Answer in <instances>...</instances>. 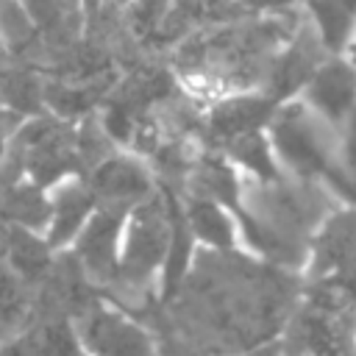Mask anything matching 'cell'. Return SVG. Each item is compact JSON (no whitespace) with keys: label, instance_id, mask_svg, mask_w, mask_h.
I'll return each instance as SVG.
<instances>
[{"label":"cell","instance_id":"cell-1","mask_svg":"<svg viewBox=\"0 0 356 356\" xmlns=\"http://www.w3.org/2000/svg\"><path fill=\"white\" fill-rule=\"evenodd\" d=\"M267 136L281 170L292 172V178H328L339 161V128L325 122L303 100L278 103Z\"/></svg>","mask_w":356,"mask_h":356},{"label":"cell","instance_id":"cell-2","mask_svg":"<svg viewBox=\"0 0 356 356\" xmlns=\"http://www.w3.org/2000/svg\"><path fill=\"white\" fill-rule=\"evenodd\" d=\"M170 245V206L161 189H156L142 203L131 206L122 231L120 270L117 281L128 289H142L159 281L164 256Z\"/></svg>","mask_w":356,"mask_h":356},{"label":"cell","instance_id":"cell-3","mask_svg":"<svg viewBox=\"0 0 356 356\" xmlns=\"http://www.w3.org/2000/svg\"><path fill=\"white\" fill-rule=\"evenodd\" d=\"M312 275L339 300L356 303V206L334 209L309 245Z\"/></svg>","mask_w":356,"mask_h":356},{"label":"cell","instance_id":"cell-4","mask_svg":"<svg viewBox=\"0 0 356 356\" xmlns=\"http://www.w3.org/2000/svg\"><path fill=\"white\" fill-rule=\"evenodd\" d=\"M75 328L92 356H164L156 337L136 317L103 298L75 320Z\"/></svg>","mask_w":356,"mask_h":356},{"label":"cell","instance_id":"cell-5","mask_svg":"<svg viewBox=\"0 0 356 356\" xmlns=\"http://www.w3.org/2000/svg\"><path fill=\"white\" fill-rule=\"evenodd\" d=\"M131 209L100 203L89 222L81 228L75 242L67 248L95 286H114L120 270V248L125 217Z\"/></svg>","mask_w":356,"mask_h":356},{"label":"cell","instance_id":"cell-6","mask_svg":"<svg viewBox=\"0 0 356 356\" xmlns=\"http://www.w3.org/2000/svg\"><path fill=\"white\" fill-rule=\"evenodd\" d=\"M325 53L328 50L317 39L312 22L295 28V33L286 39V44L267 64V72L261 78V86H264L261 92H267L275 103L292 100L298 92L306 89V83L312 81L314 70L328 58Z\"/></svg>","mask_w":356,"mask_h":356},{"label":"cell","instance_id":"cell-7","mask_svg":"<svg viewBox=\"0 0 356 356\" xmlns=\"http://www.w3.org/2000/svg\"><path fill=\"white\" fill-rule=\"evenodd\" d=\"M83 178L95 192L97 203L125 206V209L142 203L159 189L145 161L136 159L134 153H120V150H114L111 156L97 161L92 170H86Z\"/></svg>","mask_w":356,"mask_h":356},{"label":"cell","instance_id":"cell-8","mask_svg":"<svg viewBox=\"0 0 356 356\" xmlns=\"http://www.w3.org/2000/svg\"><path fill=\"white\" fill-rule=\"evenodd\" d=\"M303 103L334 128H342L356 106V64L348 56H328L306 83Z\"/></svg>","mask_w":356,"mask_h":356},{"label":"cell","instance_id":"cell-9","mask_svg":"<svg viewBox=\"0 0 356 356\" xmlns=\"http://www.w3.org/2000/svg\"><path fill=\"white\" fill-rule=\"evenodd\" d=\"M97 206L100 203L83 175H72L56 184L50 189V222L44 228V239L50 242V248L67 250Z\"/></svg>","mask_w":356,"mask_h":356},{"label":"cell","instance_id":"cell-10","mask_svg":"<svg viewBox=\"0 0 356 356\" xmlns=\"http://www.w3.org/2000/svg\"><path fill=\"white\" fill-rule=\"evenodd\" d=\"M278 103L267 95V92H236L228 95L222 100H217L206 117V131L220 142H231L242 134H253V131H267L273 114H275Z\"/></svg>","mask_w":356,"mask_h":356},{"label":"cell","instance_id":"cell-11","mask_svg":"<svg viewBox=\"0 0 356 356\" xmlns=\"http://www.w3.org/2000/svg\"><path fill=\"white\" fill-rule=\"evenodd\" d=\"M164 197H167V206H170V245H167V256H164V264H161V273H159V300L161 303H172L178 298V292L184 289L186 278H189V270H192V256H195V236H192V228L186 222V214H184V203L170 192V189H161Z\"/></svg>","mask_w":356,"mask_h":356},{"label":"cell","instance_id":"cell-12","mask_svg":"<svg viewBox=\"0 0 356 356\" xmlns=\"http://www.w3.org/2000/svg\"><path fill=\"white\" fill-rule=\"evenodd\" d=\"M181 203H184V214H186V222H189L197 245H206L220 253H228L236 248L239 222L231 209H225L222 203H217L206 195H197V192H192Z\"/></svg>","mask_w":356,"mask_h":356},{"label":"cell","instance_id":"cell-13","mask_svg":"<svg viewBox=\"0 0 356 356\" xmlns=\"http://www.w3.org/2000/svg\"><path fill=\"white\" fill-rule=\"evenodd\" d=\"M56 256H58V250L50 248V242L44 239V234L6 222V250H3V261H6L17 275H22L31 286H36V284L50 273Z\"/></svg>","mask_w":356,"mask_h":356},{"label":"cell","instance_id":"cell-14","mask_svg":"<svg viewBox=\"0 0 356 356\" xmlns=\"http://www.w3.org/2000/svg\"><path fill=\"white\" fill-rule=\"evenodd\" d=\"M33 320V286L0 259V348L17 339Z\"/></svg>","mask_w":356,"mask_h":356},{"label":"cell","instance_id":"cell-15","mask_svg":"<svg viewBox=\"0 0 356 356\" xmlns=\"http://www.w3.org/2000/svg\"><path fill=\"white\" fill-rule=\"evenodd\" d=\"M225 150V159L245 170L250 175V181H259V184H270V181H278L284 178V170L275 159V150L270 145V136L267 131H253V134H242L231 142L222 145Z\"/></svg>","mask_w":356,"mask_h":356},{"label":"cell","instance_id":"cell-16","mask_svg":"<svg viewBox=\"0 0 356 356\" xmlns=\"http://www.w3.org/2000/svg\"><path fill=\"white\" fill-rule=\"evenodd\" d=\"M312 28L323 47L334 56L348 50L356 33V3L353 0H314L309 3Z\"/></svg>","mask_w":356,"mask_h":356},{"label":"cell","instance_id":"cell-17","mask_svg":"<svg viewBox=\"0 0 356 356\" xmlns=\"http://www.w3.org/2000/svg\"><path fill=\"white\" fill-rule=\"evenodd\" d=\"M325 181L334 189V195L356 206V106L339 128V161Z\"/></svg>","mask_w":356,"mask_h":356},{"label":"cell","instance_id":"cell-18","mask_svg":"<svg viewBox=\"0 0 356 356\" xmlns=\"http://www.w3.org/2000/svg\"><path fill=\"white\" fill-rule=\"evenodd\" d=\"M239 11L248 14H284L286 8H292L295 0H234Z\"/></svg>","mask_w":356,"mask_h":356},{"label":"cell","instance_id":"cell-19","mask_svg":"<svg viewBox=\"0 0 356 356\" xmlns=\"http://www.w3.org/2000/svg\"><path fill=\"white\" fill-rule=\"evenodd\" d=\"M245 356H286V350H284L281 342H270V339H267V342H261V345L245 350Z\"/></svg>","mask_w":356,"mask_h":356},{"label":"cell","instance_id":"cell-20","mask_svg":"<svg viewBox=\"0 0 356 356\" xmlns=\"http://www.w3.org/2000/svg\"><path fill=\"white\" fill-rule=\"evenodd\" d=\"M217 356H245V350L242 353H217Z\"/></svg>","mask_w":356,"mask_h":356},{"label":"cell","instance_id":"cell-21","mask_svg":"<svg viewBox=\"0 0 356 356\" xmlns=\"http://www.w3.org/2000/svg\"><path fill=\"white\" fill-rule=\"evenodd\" d=\"M75 356H92V353H86V350H81V353H75Z\"/></svg>","mask_w":356,"mask_h":356},{"label":"cell","instance_id":"cell-22","mask_svg":"<svg viewBox=\"0 0 356 356\" xmlns=\"http://www.w3.org/2000/svg\"><path fill=\"white\" fill-rule=\"evenodd\" d=\"M303 3H306V6H309V3H314V0H303Z\"/></svg>","mask_w":356,"mask_h":356},{"label":"cell","instance_id":"cell-23","mask_svg":"<svg viewBox=\"0 0 356 356\" xmlns=\"http://www.w3.org/2000/svg\"><path fill=\"white\" fill-rule=\"evenodd\" d=\"M353 3H356V0H353Z\"/></svg>","mask_w":356,"mask_h":356},{"label":"cell","instance_id":"cell-24","mask_svg":"<svg viewBox=\"0 0 356 356\" xmlns=\"http://www.w3.org/2000/svg\"><path fill=\"white\" fill-rule=\"evenodd\" d=\"M0 53H3V50H0Z\"/></svg>","mask_w":356,"mask_h":356}]
</instances>
